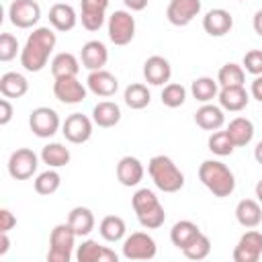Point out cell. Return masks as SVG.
I'll return each mask as SVG.
<instances>
[{
    "label": "cell",
    "instance_id": "f1b7e54d",
    "mask_svg": "<svg viewBox=\"0 0 262 262\" xmlns=\"http://www.w3.org/2000/svg\"><path fill=\"white\" fill-rule=\"evenodd\" d=\"M68 223L72 225V229L76 231L78 237H84L94 229L96 219H94V213L88 207H74L68 215Z\"/></svg>",
    "mask_w": 262,
    "mask_h": 262
},
{
    "label": "cell",
    "instance_id": "681fc988",
    "mask_svg": "<svg viewBox=\"0 0 262 262\" xmlns=\"http://www.w3.org/2000/svg\"><path fill=\"white\" fill-rule=\"evenodd\" d=\"M254 158H256V162L262 166V141H260V143L254 147Z\"/></svg>",
    "mask_w": 262,
    "mask_h": 262
},
{
    "label": "cell",
    "instance_id": "74e56055",
    "mask_svg": "<svg viewBox=\"0 0 262 262\" xmlns=\"http://www.w3.org/2000/svg\"><path fill=\"white\" fill-rule=\"evenodd\" d=\"M209 149L215 154V156H231L233 154V149H235V143L231 141V137H229V133L223 129H217V131H213L211 133V137H209Z\"/></svg>",
    "mask_w": 262,
    "mask_h": 262
},
{
    "label": "cell",
    "instance_id": "cb8c5ba5",
    "mask_svg": "<svg viewBox=\"0 0 262 262\" xmlns=\"http://www.w3.org/2000/svg\"><path fill=\"white\" fill-rule=\"evenodd\" d=\"M49 23H51V27H53L55 31L66 33V31H72V29L76 27L78 16H76V10H74L70 4L57 2V4H53V6L49 8Z\"/></svg>",
    "mask_w": 262,
    "mask_h": 262
},
{
    "label": "cell",
    "instance_id": "44dd1931",
    "mask_svg": "<svg viewBox=\"0 0 262 262\" xmlns=\"http://www.w3.org/2000/svg\"><path fill=\"white\" fill-rule=\"evenodd\" d=\"M143 164L133 158V156H123L117 164V180L123 184V186H137L141 180H143Z\"/></svg>",
    "mask_w": 262,
    "mask_h": 262
},
{
    "label": "cell",
    "instance_id": "52a82bcc",
    "mask_svg": "<svg viewBox=\"0 0 262 262\" xmlns=\"http://www.w3.org/2000/svg\"><path fill=\"white\" fill-rule=\"evenodd\" d=\"M29 127H31V131L37 137L47 139V137H53L57 133V129L61 127V121H59V115L53 108H49V106H37L29 115Z\"/></svg>",
    "mask_w": 262,
    "mask_h": 262
},
{
    "label": "cell",
    "instance_id": "ac0fdd59",
    "mask_svg": "<svg viewBox=\"0 0 262 262\" xmlns=\"http://www.w3.org/2000/svg\"><path fill=\"white\" fill-rule=\"evenodd\" d=\"M80 59H82V66L90 72L94 70H104L106 61H108V49L102 41H88L82 45V51H80Z\"/></svg>",
    "mask_w": 262,
    "mask_h": 262
},
{
    "label": "cell",
    "instance_id": "f35d334b",
    "mask_svg": "<svg viewBox=\"0 0 262 262\" xmlns=\"http://www.w3.org/2000/svg\"><path fill=\"white\" fill-rule=\"evenodd\" d=\"M160 98H162V104H164V106H168V108H178V106H182L184 100H186V88H184L182 84H178V82H170V84L164 86Z\"/></svg>",
    "mask_w": 262,
    "mask_h": 262
},
{
    "label": "cell",
    "instance_id": "1f68e13d",
    "mask_svg": "<svg viewBox=\"0 0 262 262\" xmlns=\"http://www.w3.org/2000/svg\"><path fill=\"white\" fill-rule=\"evenodd\" d=\"M98 231H100L102 239L115 244V242H121L125 237L127 225H125L123 217H119V215H106V217H102V221L98 225Z\"/></svg>",
    "mask_w": 262,
    "mask_h": 262
},
{
    "label": "cell",
    "instance_id": "4dcf8cb0",
    "mask_svg": "<svg viewBox=\"0 0 262 262\" xmlns=\"http://www.w3.org/2000/svg\"><path fill=\"white\" fill-rule=\"evenodd\" d=\"M80 72V61L74 53L61 51L51 59V74L53 78H68V76H78Z\"/></svg>",
    "mask_w": 262,
    "mask_h": 262
},
{
    "label": "cell",
    "instance_id": "b9f144b4",
    "mask_svg": "<svg viewBox=\"0 0 262 262\" xmlns=\"http://www.w3.org/2000/svg\"><path fill=\"white\" fill-rule=\"evenodd\" d=\"M244 70L252 76H260L262 74V49H250L244 55Z\"/></svg>",
    "mask_w": 262,
    "mask_h": 262
},
{
    "label": "cell",
    "instance_id": "f907efd6",
    "mask_svg": "<svg viewBox=\"0 0 262 262\" xmlns=\"http://www.w3.org/2000/svg\"><path fill=\"white\" fill-rule=\"evenodd\" d=\"M256 199L262 205V180H258V184H256Z\"/></svg>",
    "mask_w": 262,
    "mask_h": 262
},
{
    "label": "cell",
    "instance_id": "e0dca14e",
    "mask_svg": "<svg viewBox=\"0 0 262 262\" xmlns=\"http://www.w3.org/2000/svg\"><path fill=\"white\" fill-rule=\"evenodd\" d=\"M233 27V16L225 8H213L203 16V29L211 37H223L231 31Z\"/></svg>",
    "mask_w": 262,
    "mask_h": 262
},
{
    "label": "cell",
    "instance_id": "5b68a950",
    "mask_svg": "<svg viewBox=\"0 0 262 262\" xmlns=\"http://www.w3.org/2000/svg\"><path fill=\"white\" fill-rule=\"evenodd\" d=\"M76 237L78 235H76V231L72 229V225L68 221L66 223H57L51 229V235H49L47 262H70Z\"/></svg>",
    "mask_w": 262,
    "mask_h": 262
},
{
    "label": "cell",
    "instance_id": "d4e9b609",
    "mask_svg": "<svg viewBox=\"0 0 262 262\" xmlns=\"http://www.w3.org/2000/svg\"><path fill=\"white\" fill-rule=\"evenodd\" d=\"M194 123H196L201 129H205V131H217V129H221V127L225 125L223 108L205 102V104L194 113Z\"/></svg>",
    "mask_w": 262,
    "mask_h": 262
},
{
    "label": "cell",
    "instance_id": "816d5d0a",
    "mask_svg": "<svg viewBox=\"0 0 262 262\" xmlns=\"http://www.w3.org/2000/svg\"><path fill=\"white\" fill-rule=\"evenodd\" d=\"M239 2H242V0H239Z\"/></svg>",
    "mask_w": 262,
    "mask_h": 262
},
{
    "label": "cell",
    "instance_id": "6da1fadb",
    "mask_svg": "<svg viewBox=\"0 0 262 262\" xmlns=\"http://www.w3.org/2000/svg\"><path fill=\"white\" fill-rule=\"evenodd\" d=\"M57 37L49 27H37L27 37L25 47L20 49V66L27 72H41L47 66L49 53L55 49Z\"/></svg>",
    "mask_w": 262,
    "mask_h": 262
},
{
    "label": "cell",
    "instance_id": "f6af8a7d",
    "mask_svg": "<svg viewBox=\"0 0 262 262\" xmlns=\"http://www.w3.org/2000/svg\"><path fill=\"white\" fill-rule=\"evenodd\" d=\"M250 94H252L256 100L262 102V74L254 78V82H252V86H250Z\"/></svg>",
    "mask_w": 262,
    "mask_h": 262
},
{
    "label": "cell",
    "instance_id": "ee69618b",
    "mask_svg": "<svg viewBox=\"0 0 262 262\" xmlns=\"http://www.w3.org/2000/svg\"><path fill=\"white\" fill-rule=\"evenodd\" d=\"M10 119H12V104H10V100L4 96V98L0 100V125H8Z\"/></svg>",
    "mask_w": 262,
    "mask_h": 262
},
{
    "label": "cell",
    "instance_id": "7402d4cb",
    "mask_svg": "<svg viewBox=\"0 0 262 262\" xmlns=\"http://www.w3.org/2000/svg\"><path fill=\"white\" fill-rule=\"evenodd\" d=\"M219 104L223 111H229V113H239L248 106L250 102V94L246 92L244 86H227V88H221L219 94Z\"/></svg>",
    "mask_w": 262,
    "mask_h": 262
},
{
    "label": "cell",
    "instance_id": "bcb514c9",
    "mask_svg": "<svg viewBox=\"0 0 262 262\" xmlns=\"http://www.w3.org/2000/svg\"><path fill=\"white\" fill-rule=\"evenodd\" d=\"M123 4L131 10V12H139L147 6V0H123Z\"/></svg>",
    "mask_w": 262,
    "mask_h": 262
},
{
    "label": "cell",
    "instance_id": "484cf974",
    "mask_svg": "<svg viewBox=\"0 0 262 262\" xmlns=\"http://www.w3.org/2000/svg\"><path fill=\"white\" fill-rule=\"evenodd\" d=\"M92 121L94 125L102 127V129H108V127H115L119 121H121V108L117 102L113 100H102L98 102L94 108H92Z\"/></svg>",
    "mask_w": 262,
    "mask_h": 262
},
{
    "label": "cell",
    "instance_id": "30bf717a",
    "mask_svg": "<svg viewBox=\"0 0 262 262\" xmlns=\"http://www.w3.org/2000/svg\"><path fill=\"white\" fill-rule=\"evenodd\" d=\"M8 18L16 29H31L41 18V6L37 0H12L8 6Z\"/></svg>",
    "mask_w": 262,
    "mask_h": 262
},
{
    "label": "cell",
    "instance_id": "8992f818",
    "mask_svg": "<svg viewBox=\"0 0 262 262\" xmlns=\"http://www.w3.org/2000/svg\"><path fill=\"white\" fill-rule=\"evenodd\" d=\"M158 254L156 239L145 231H133L123 242V256L127 260H151Z\"/></svg>",
    "mask_w": 262,
    "mask_h": 262
},
{
    "label": "cell",
    "instance_id": "2e32d148",
    "mask_svg": "<svg viewBox=\"0 0 262 262\" xmlns=\"http://www.w3.org/2000/svg\"><path fill=\"white\" fill-rule=\"evenodd\" d=\"M172 76V68L170 61L162 55H151L145 59L143 63V78L147 84L151 86H166V82H170Z\"/></svg>",
    "mask_w": 262,
    "mask_h": 262
},
{
    "label": "cell",
    "instance_id": "ffe728a7",
    "mask_svg": "<svg viewBox=\"0 0 262 262\" xmlns=\"http://www.w3.org/2000/svg\"><path fill=\"white\" fill-rule=\"evenodd\" d=\"M76 258H78V262H117L119 260L115 250H111L106 246H100L94 239L82 242L76 250Z\"/></svg>",
    "mask_w": 262,
    "mask_h": 262
},
{
    "label": "cell",
    "instance_id": "8fae6325",
    "mask_svg": "<svg viewBox=\"0 0 262 262\" xmlns=\"http://www.w3.org/2000/svg\"><path fill=\"white\" fill-rule=\"evenodd\" d=\"M94 121L82 113H72L61 123V133L70 143H86L92 137Z\"/></svg>",
    "mask_w": 262,
    "mask_h": 262
},
{
    "label": "cell",
    "instance_id": "8d00e7d4",
    "mask_svg": "<svg viewBox=\"0 0 262 262\" xmlns=\"http://www.w3.org/2000/svg\"><path fill=\"white\" fill-rule=\"evenodd\" d=\"M33 186H35V192H37V194L49 196V194L57 192V188L61 186V176H59L55 170H45V172H41V174L35 178Z\"/></svg>",
    "mask_w": 262,
    "mask_h": 262
},
{
    "label": "cell",
    "instance_id": "e575fe53",
    "mask_svg": "<svg viewBox=\"0 0 262 262\" xmlns=\"http://www.w3.org/2000/svg\"><path fill=\"white\" fill-rule=\"evenodd\" d=\"M70 149L61 143H47L43 149H41V160L43 164H47L49 168H61L70 162Z\"/></svg>",
    "mask_w": 262,
    "mask_h": 262
},
{
    "label": "cell",
    "instance_id": "d6a6232c",
    "mask_svg": "<svg viewBox=\"0 0 262 262\" xmlns=\"http://www.w3.org/2000/svg\"><path fill=\"white\" fill-rule=\"evenodd\" d=\"M123 100H125V104H127L129 108H133V111H141V108H145V106L149 104L151 94H149V90H147L145 84L133 82V84H129V86L125 88Z\"/></svg>",
    "mask_w": 262,
    "mask_h": 262
},
{
    "label": "cell",
    "instance_id": "5bb4252c",
    "mask_svg": "<svg viewBox=\"0 0 262 262\" xmlns=\"http://www.w3.org/2000/svg\"><path fill=\"white\" fill-rule=\"evenodd\" d=\"M262 256V233L256 229L246 231L237 246L233 248V260L235 262H258Z\"/></svg>",
    "mask_w": 262,
    "mask_h": 262
},
{
    "label": "cell",
    "instance_id": "4fadbf2b",
    "mask_svg": "<svg viewBox=\"0 0 262 262\" xmlns=\"http://www.w3.org/2000/svg\"><path fill=\"white\" fill-rule=\"evenodd\" d=\"M53 94L63 104H80L86 98V86L76 76L55 78V82H53Z\"/></svg>",
    "mask_w": 262,
    "mask_h": 262
},
{
    "label": "cell",
    "instance_id": "f546056e",
    "mask_svg": "<svg viewBox=\"0 0 262 262\" xmlns=\"http://www.w3.org/2000/svg\"><path fill=\"white\" fill-rule=\"evenodd\" d=\"M201 233L199 225L188 221V219H182V221H176L170 229V242L178 248V250H184L196 235Z\"/></svg>",
    "mask_w": 262,
    "mask_h": 262
},
{
    "label": "cell",
    "instance_id": "c3c4849f",
    "mask_svg": "<svg viewBox=\"0 0 262 262\" xmlns=\"http://www.w3.org/2000/svg\"><path fill=\"white\" fill-rule=\"evenodd\" d=\"M252 27H254L256 35H260V37H262V8H260V10H256L254 20H252Z\"/></svg>",
    "mask_w": 262,
    "mask_h": 262
},
{
    "label": "cell",
    "instance_id": "7bdbcfd3",
    "mask_svg": "<svg viewBox=\"0 0 262 262\" xmlns=\"http://www.w3.org/2000/svg\"><path fill=\"white\" fill-rule=\"evenodd\" d=\"M16 225V217L8 209H0V231H10Z\"/></svg>",
    "mask_w": 262,
    "mask_h": 262
},
{
    "label": "cell",
    "instance_id": "d6986e66",
    "mask_svg": "<svg viewBox=\"0 0 262 262\" xmlns=\"http://www.w3.org/2000/svg\"><path fill=\"white\" fill-rule=\"evenodd\" d=\"M86 86H88V90L92 94L108 98V96H113L119 90V80H117V76H113L106 70H94V72L88 74Z\"/></svg>",
    "mask_w": 262,
    "mask_h": 262
},
{
    "label": "cell",
    "instance_id": "ba28073f",
    "mask_svg": "<svg viewBox=\"0 0 262 262\" xmlns=\"http://www.w3.org/2000/svg\"><path fill=\"white\" fill-rule=\"evenodd\" d=\"M39 166V158L29 147H18L8 158V174L14 180H29Z\"/></svg>",
    "mask_w": 262,
    "mask_h": 262
},
{
    "label": "cell",
    "instance_id": "7dc6e473",
    "mask_svg": "<svg viewBox=\"0 0 262 262\" xmlns=\"http://www.w3.org/2000/svg\"><path fill=\"white\" fill-rule=\"evenodd\" d=\"M10 250V239H8V231H0V256H4Z\"/></svg>",
    "mask_w": 262,
    "mask_h": 262
},
{
    "label": "cell",
    "instance_id": "60d3db41",
    "mask_svg": "<svg viewBox=\"0 0 262 262\" xmlns=\"http://www.w3.org/2000/svg\"><path fill=\"white\" fill-rule=\"evenodd\" d=\"M20 51L18 41L12 33H2L0 35V61H10L16 57V53Z\"/></svg>",
    "mask_w": 262,
    "mask_h": 262
},
{
    "label": "cell",
    "instance_id": "9a60e30c",
    "mask_svg": "<svg viewBox=\"0 0 262 262\" xmlns=\"http://www.w3.org/2000/svg\"><path fill=\"white\" fill-rule=\"evenodd\" d=\"M82 12L80 20L86 31H98L104 25V14L108 8V0H80Z\"/></svg>",
    "mask_w": 262,
    "mask_h": 262
},
{
    "label": "cell",
    "instance_id": "d590c367",
    "mask_svg": "<svg viewBox=\"0 0 262 262\" xmlns=\"http://www.w3.org/2000/svg\"><path fill=\"white\" fill-rule=\"evenodd\" d=\"M244 80H246L244 66H237L233 61L221 66V70L217 74V82H219L221 88H227V86H244Z\"/></svg>",
    "mask_w": 262,
    "mask_h": 262
},
{
    "label": "cell",
    "instance_id": "3957f363",
    "mask_svg": "<svg viewBox=\"0 0 262 262\" xmlns=\"http://www.w3.org/2000/svg\"><path fill=\"white\" fill-rule=\"evenodd\" d=\"M131 203H133V211H135L137 221L141 223V227L158 229V227L164 225L166 211H164V207H162V203H160V199L156 196L154 190H149V188L135 190Z\"/></svg>",
    "mask_w": 262,
    "mask_h": 262
},
{
    "label": "cell",
    "instance_id": "277c9868",
    "mask_svg": "<svg viewBox=\"0 0 262 262\" xmlns=\"http://www.w3.org/2000/svg\"><path fill=\"white\" fill-rule=\"evenodd\" d=\"M147 172L156 188H160L162 192H178L184 186V174L168 156H154L147 164Z\"/></svg>",
    "mask_w": 262,
    "mask_h": 262
},
{
    "label": "cell",
    "instance_id": "7a4b0ae2",
    "mask_svg": "<svg viewBox=\"0 0 262 262\" xmlns=\"http://www.w3.org/2000/svg\"><path fill=\"white\" fill-rule=\"evenodd\" d=\"M199 180L207 186L209 192L217 199H225L235 190L233 172L219 160H205L199 166Z\"/></svg>",
    "mask_w": 262,
    "mask_h": 262
},
{
    "label": "cell",
    "instance_id": "4316f807",
    "mask_svg": "<svg viewBox=\"0 0 262 262\" xmlns=\"http://www.w3.org/2000/svg\"><path fill=\"white\" fill-rule=\"evenodd\" d=\"M29 90V82L18 72H6L0 78V92L6 98H23Z\"/></svg>",
    "mask_w": 262,
    "mask_h": 262
},
{
    "label": "cell",
    "instance_id": "83f0119b",
    "mask_svg": "<svg viewBox=\"0 0 262 262\" xmlns=\"http://www.w3.org/2000/svg\"><path fill=\"white\" fill-rule=\"evenodd\" d=\"M225 131L229 133V137L235 143V147H244L254 137V123L248 117H235V119L229 121V125H227Z\"/></svg>",
    "mask_w": 262,
    "mask_h": 262
},
{
    "label": "cell",
    "instance_id": "ab89813d",
    "mask_svg": "<svg viewBox=\"0 0 262 262\" xmlns=\"http://www.w3.org/2000/svg\"><path fill=\"white\" fill-rule=\"evenodd\" d=\"M209 252H211V239H209L203 231L182 250V254H184L188 260H205V258L209 256Z\"/></svg>",
    "mask_w": 262,
    "mask_h": 262
},
{
    "label": "cell",
    "instance_id": "603a6c76",
    "mask_svg": "<svg viewBox=\"0 0 262 262\" xmlns=\"http://www.w3.org/2000/svg\"><path fill=\"white\" fill-rule=\"evenodd\" d=\"M235 219L242 227L254 229L262 223V207L254 199H242L235 207Z\"/></svg>",
    "mask_w": 262,
    "mask_h": 262
},
{
    "label": "cell",
    "instance_id": "7c38bea8",
    "mask_svg": "<svg viewBox=\"0 0 262 262\" xmlns=\"http://www.w3.org/2000/svg\"><path fill=\"white\" fill-rule=\"evenodd\" d=\"M201 12V0H170L166 8V18L174 27H186L199 16Z\"/></svg>",
    "mask_w": 262,
    "mask_h": 262
},
{
    "label": "cell",
    "instance_id": "836d02e7",
    "mask_svg": "<svg viewBox=\"0 0 262 262\" xmlns=\"http://www.w3.org/2000/svg\"><path fill=\"white\" fill-rule=\"evenodd\" d=\"M190 92H192V96H194L199 102H203V104H205V102H211V100L219 94V82L213 80V78H209V76H201V78L192 80Z\"/></svg>",
    "mask_w": 262,
    "mask_h": 262
},
{
    "label": "cell",
    "instance_id": "9c48e42d",
    "mask_svg": "<svg viewBox=\"0 0 262 262\" xmlns=\"http://www.w3.org/2000/svg\"><path fill=\"white\" fill-rule=\"evenodd\" d=\"M135 37V18L127 10H115L108 16V39L115 45H127Z\"/></svg>",
    "mask_w": 262,
    "mask_h": 262
}]
</instances>
